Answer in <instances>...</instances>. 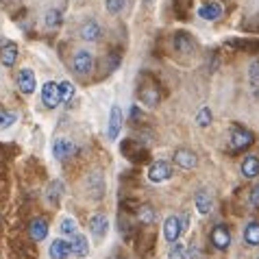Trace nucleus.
Segmentation results:
<instances>
[{
  "mask_svg": "<svg viewBox=\"0 0 259 259\" xmlns=\"http://www.w3.org/2000/svg\"><path fill=\"white\" fill-rule=\"evenodd\" d=\"M250 144H253V133L240 124H233L231 126V146L235 150H244V148H248Z\"/></svg>",
  "mask_w": 259,
  "mask_h": 259,
  "instance_id": "f257e3e1",
  "label": "nucleus"
},
{
  "mask_svg": "<svg viewBox=\"0 0 259 259\" xmlns=\"http://www.w3.org/2000/svg\"><path fill=\"white\" fill-rule=\"evenodd\" d=\"M92 66H94V57H92L90 50H76L74 57H72V68H74L76 74H90Z\"/></svg>",
  "mask_w": 259,
  "mask_h": 259,
  "instance_id": "f03ea898",
  "label": "nucleus"
},
{
  "mask_svg": "<svg viewBox=\"0 0 259 259\" xmlns=\"http://www.w3.org/2000/svg\"><path fill=\"white\" fill-rule=\"evenodd\" d=\"M74 153H76V144L72 142L70 138H57V140L53 142V155H55L59 161L70 159V157L74 155Z\"/></svg>",
  "mask_w": 259,
  "mask_h": 259,
  "instance_id": "7ed1b4c3",
  "label": "nucleus"
},
{
  "mask_svg": "<svg viewBox=\"0 0 259 259\" xmlns=\"http://www.w3.org/2000/svg\"><path fill=\"white\" fill-rule=\"evenodd\" d=\"M16 81H18V88L22 94H33L35 88H37V78H35V72L31 68H22L18 72V76H16Z\"/></svg>",
  "mask_w": 259,
  "mask_h": 259,
  "instance_id": "20e7f679",
  "label": "nucleus"
},
{
  "mask_svg": "<svg viewBox=\"0 0 259 259\" xmlns=\"http://www.w3.org/2000/svg\"><path fill=\"white\" fill-rule=\"evenodd\" d=\"M41 103H44L48 109H55V107H59L61 103V94H59V83H46L44 88H41Z\"/></svg>",
  "mask_w": 259,
  "mask_h": 259,
  "instance_id": "39448f33",
  "label": "nucleus"
},
{
  "mask_svg": "<svg viewBox=\"0 0 259 259\" xmlns=\"http://www.w3.org/2000/svg\"><path fill=\"white\" fill-rule=\"evenodd\" d=\"M183 231H185V229H183V222H181L179 215H170V218L163 222V235H165V240H168L170 244L177 242Z\"/></svg>",
  "mask_w": 259,
  "mask_h": 259,
  "instance_id": "423d86ee",
  "label": "nucleus"
},
{
  "mask_svg": "<svg viewBox=\"0 0 259 259\" xmlns=\"http://www.w3.org/2000/svg\"><path fill=\"white\" fill-rule=\"evenodd\" d=\"M122 120H124V116H122V109L118 105H113L111 113H109V126H107V138H109V140H118V135L122 131Z\"/></svg>",
  "mask_w": 259,
  "mask_h": 259,
  "instance_id": "0eeeda50",
  "label": "nucleus"
},
{
  "mask_svg": "<svg viewBox=\"0 0 259 259\" xmlns=\"http://www.w3.org/2000/svg\"><path fill=\"white\" fill-rule=\"evenodd\" d=\"M211 244L218 250H227L231 246V233H229V229L225 225H215L213 231H211Z\"/></svg>",
  "mask_w": 259,
  "mask_h": 259,
  "instance_id": "6e6552de",
  "label": "nucleus"
},
{
  "mask_svg": "<svg viewBox=\"0 0 259 259\" xmlns=\"http://www.w3.org/2000/svg\"><path fill=\"white\" fill-rule=\"evenodd\" d=\"M170 177H172V170L165 161H157L148 168V179L153 183H163V181H168Z\"/></svg>",
  "mask_w": 259,
  "mask_h": 259,
  "instance_id": "1a4fd4ad",
  "label": "nucleus"
},
{
  "mask_svg": "<svg viewBox=\"0 0 259 259\" xmlns=\"http://www.w3.org/2000/svg\"><path fill=\"white\" fill-rule=\"evenodd\" d=\"M175 161H177V165H181V168L192 170L198 165V157L190 148H179V150H175Z\"/></svg>",
  "mask_w": 259,
  "mask_h": 259,
  "instance_id": "9d476101",
  "label": "nucleus"
},
{
  "mask_svg": "<svg viewBox=\"0 0 259 259\" xmlns=\"http://www.w3.org/2000/svg\"><path fill=\"white\" fill-rule=\"evenodd\" d=\"M172 48H175L177 53L188 55V53H194L196 44H194V39L188 33H175V37H172Z\"/></svg>",
  "mask_w": 259,
  "mask_h": 259,
  "instance_id": "9b49d317",
  "label": "nucleus"
},
{
  "mask_svg": "<svg viewBox=\"0 0 259 259\" xmlns=\"http://www.w3.org/2000/svg\"><path fill=\"white\" fill-rule=\"evenodd\" d=\"M48 235V222L44 218H33L31 225H28V237L33 242H41Z\"/></svg>",
  "mask_w": 259,
  "mask_h": 259,
  "instance_id": "f8f14e48",
  "label": "nucleus"
},
{
  "mask_svg": "<svg viewBox=\"0 0 259 259\" xmlns=\"http://www.w3.org/2000/svg\"><path fill=\"white\" fill-rule=\"evenodd\" d=\"M18 55H20V48L18 44H13V41H5L3 48H0V61H3V66L11 68L13 63L18 61Z\"/></svg>",
  "mask_w": 259,
  "mask_h": 259,
  "instance_id": "ddd939ff",
  "label": "nucleus"
},
{
  "mask_svg": "<svg viewBox=\"0 0 259 259\" xmlns=\"http://www.w3.org/2000/svg\"><path fill=\"white\" fill-rule=\"evenodd\" d=\"M198 16L203 18V20H207V22H215V20H220L222 18V5L220 3H207V5H203L198 9Z\"/></svg>",
  "mask_w": 259,
  "mask_h": 259,
  "instance_id": "4468645a",
  "label": "nucleus"
},
{
  "mask_svg": "<svg viewBox=\"0 0 259 259\" xmlns=\"http://www.w3.org/2000/svg\"><path fill=\"white\" fill-rule=\"evenodd\" d=\"M194 205L200 213H209L211 207H213V198H211V192L209 190H198L196 196H194Z\"/></svg>",
  "mask_w": 259,
  "mask_h": 259,
  "instance_id": "2eb2a0df",
  "label": "nucleus"
},
{
  "mask_svg": "<svg viewBox=\"0 0 259 259\" xmlns=\"http://www.w3.org/2000/svg\"><path fill=\"white\" fill-rule=\"evenodd\" d=\"M70 253L74 257H85L90 253V244H88V237L85 235H72V242H70Z\"/></svg>",
  "mask_w": 259,
  "mask_h": 259,
  "instance_id": "dca6fc26",
  "label": "nucleus"
},
{
  "mask_svg": "<svg viewBox=\"0 0 259 259\" xmlns=\"http://www.w3.org/2000/svg\"><path fill=\"white\" fill-rule=\"evenodd\" d=\"M48 255H50V259H68L70 257V242L55 240L48 248Z\"/></svg>",
  "mask_w": 259,
  "mask_h": 259,
  "instance_id": "f3484780",
  "label": "nucleus"
},
{
  "mask_svg": "<svg viewBox=\"0 0 259 259\" xmlns=\"http://www.w3.org/2000/svg\"><path fill=\"white\" fill-rule=\"evenodd\" d=\"M242 175L246 179H255L259 177V157L257 155H248L242 161Z\"/></svg>",
  "mask_w": 259,
  "mask_h": 259,
  "instance_id": "a211bd4d",
  "label": "nucleus"
},
{
  "mask_svg": "<svg viewBox=\"0 0 259 259\" xmlns=\"http://www.w3.org/2000/svg\"><path fill=\"white\" fill-rule=\"evenodd\" d=\"M107 227H109V222H107V218H105L103 213L92 215V220H90V231H92V235L105 237L107 235Z\"/></svg>",
  "mask_w": 259,
  "mask_h": 259,
  "instance_id": "6ab92c4d",
  "label": "nucleus"
},
{
  "mask_svg": "<svg viewBox=\"0 0 259 259\" xmlns=\"http://www.w3.org/2000/svg\"><path fill=\"white\" fill-rule=\"evenodd\" d=\"M78 35H81V39H85V41H98V37H100V26L94 22V20H88V22L81 26Z\"/></svg>",
  "mask_w": 259,
  "mask_h": 259,
  "instance_id": "aec40b11",
  "label": "nucleus"
},
{
  "mask_svg": "<svg viewBox=\"0 0 259 259\" xmlns=\"http://www.w3.org/2000/svg\"><path fill=\"white\" fill-rule=\"evenodd\" d=\"M244 242H246V246H259V222H248L246 225Z\"/></svg>",
  "mask_w": 259,
  "mask_h": 259,
  "instance_id": "412c9836",
  "label": "nucleus"
},
{
  "mask_svg": "<svg viewBox=\"0 0 259 259\" xmlns=\"http://www.w3.org/2000/svg\"><path fill=\"white\" fill-rule=\"evenodd\" d=\"M140 98H142L144 105L155 107L157 103H159V92H157V88H144V90L140 92Z\"/></svg>",
  "mask_w": 259,
  "mask_h": 259,
  "instance_id": "4be33fe9",
  "label": "nucleus"
},
{
  "mask_svg": "<svg viewBox=\"0 0 259 259\" xmlns=\"http://www.w3.org/2000/svg\"><path fill=\"white\" fill-rule=\"evenodd\" d=\"M185 255H188V248H185V244L183 242H172V246H170V253L168 257L170 259H185Z\"/></svg>",
  "mask_w": 259,
  "mask_h": 259,
  "instance_id": "5701e85b",
  "label": "nucleus"
},
{
  "mask_svg": "<svg viewBox=\"0 0 259 259\" xmlns=\"http://www.w3.org/2000/svg\"><path fill=\"white\" fill-rule=\"evenodd\" d=\"M248 83L253 90H259V59H255L248 66Z\"/></svg>",
  "mask_w": 259,
  "mask_h": 259,
  "instance_id": "b1692460",
  "label": "nucleus"
},
{
  "mask_svg": "<svg viewBox=\"0 0 259 259\" xmlns=\"http://www.w3.org/2000/svg\"><path fill=\"white\" fill-rule=\"evenodd\" d=\"M59 94H61V103H70V100L74 98V85L70 81L59 83Z\"/></svg>",
  "mask_w": 259,
  "mask_h": 259,
  "instance_id": "393cba45",
  "label": "nucleus"
},
{
  "mask_svg": "<svg viewBox=\"0 0 259 259\" xmlns=\"http://www.w3.org/2000/svg\"><path fill=\"white\" fill-rule=\"evenodd\" d=\"M196 122H198V126H203V128L211 124V109H209V107H203V109L198 111Z\"/></svg>",
  "mask_w": 259,
  "mask_h": 259,
  "instance_id": "a878e982",
  "label": "nucleus"
},
{
  "mask_svg": "<svg viewBox=\"0 0 259 259\" xmlns=\"http://www.w3.org/2000/svg\"><path fill=\"white\" fill-rule=\"evenodd\" d=\"M16 120H18V116L13 111H3L0 109V128H9Z\"/></svg>",
  "mask_w": 259,
  "mask_h": 259,
  "instance_id": "bb28decb",
  "label": "nucleus"
},
{
  "mask_svg": "<svg viewBox=\"0 0 259 259\" xmlns=\"http://www.w3.org/2000/svg\"><path fill=\"white\" fill-rule=\"evenodd\" d=\"M59 231H61L63 235H76V222L72 220V218H63Z\"/></svg>",
  "mask_w": 259,
  "mask_h": 259,
  "instance_id": "cd10ccee",
  "label": "nucleus"
},
{
  "mask_svg": "<svg viewBox=\"0 0 259 259\" xmlns=\"http://www.w3.org/2000/svg\"><path fill=\"white\" fill-rule=\"evenodd\" d=\"M138 218H140V222H144V225H153V220H155V211L146 205V207H142V209L138 211Z\"/></svg>",
  "mask_w": 259,
  "mask_h": 259,
  "instance_id": "c85d7f7f",
  "label": "nucleus"
},
{
  "mask_svg": "<svg viewBox=\"0 0 259 259\" xmlns=\"http://www.w3.org/2000/svg\"><path fill=\"white\" fill-rule=\"evenodd\" d=\"M59 24H61V13L57 11V9L48 11L46 13V26L48 28H55V26H59Z\"/></svg>",
  "mask_w": 259,
  "mask_h": 259,
  "instance_id": "c756f323",
  "label": "nucleus"
},
{
  "mask_svg": "<svg viewBox=\"0 0 259 259\" xmlns=\"http://www.w3.org/2000/svg\"><path fill=\"white\" fill-rule=\"evenodd\" d=\"M61 190H63V185H61L59 181L50 183V185H48V200H53V203H57V198L61 196Z\"/></svg>",
  "mask_w": 259,
  "mask_h": 259,
  "instance_id": "7c9ffc66",
  "label": "nucleus"
},
{
  "mask_svg": "<svg viewBox=\"0 0 259 259\" xmlns=\"http://www.w3.org/2000/svg\"><path fill=\"white\" fill-rule=\"evenodd\" d=\"M105 5L109 13H120L122 7H124V0H105Z\"/></svg>",
  "mask_w": 259,
  "mask_h": 259,
  "instance_id": "2f4dec72",
  "label": "nucleus"
},
{
  "mask_svg": "<svg viewBox=\"0 0 259 259\" xmlns=\"http://www.w3.org/2000/svg\"><path fill=\"white\" fill-rule=\"evenodd\" d=\"M250 203L255 207H259V183H255L253 190H250Z\"/></svg>",
  "mask_w": 259,
  "mask_h": 259,
  "instance_id": "473e14b6",
  "label": "nucleus"
},
{
  "mask_svg": "<svg viewBox=\"0 0 259 259\" xmlns=\"http://www.w3.org/2000/svg\"><path fill=\"white\" fill-rule=\"evenodd\" d=\"M3 44H5V39H3V37H0V48H3Z\"/></svg>",
  "mask_w": 259,
  "mask_h": 259,
  "instance_id": "72a5a7b5",
  "label": "nucleus"
},
{
  "mask_svg": "<svg viewBox=\"0 0 259 259\" xmlns=\"http://www.w3.org/2000/svg\"><path fill=\"white\" fill-rule=\"evenodd\" d=\"M144 3H146V5H150V0H144Z\"/></svg>",
  "mask_w": 259,
  "mask_h": 259,
  "instance_id": "f704fd0d",
  "label": "nucleus"
}]
</instances>
